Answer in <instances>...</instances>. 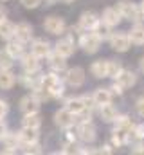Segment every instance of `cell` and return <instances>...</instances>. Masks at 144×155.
Returning a JSON list of instances; mask_svg holds the SVG:
<instances>
[{"mask_svg":"<svg viewBox=\"0 0 144 155\" xmlns=\"http://www.w3.org/2000/svg\"><path fill=\"white\" fill-rule=\"evenodd\" d=\"M40 87H43L51 96H52V99H60L61 96H63V81L60 79V76H56L54 72H51V74H43L41 76V81H40Z\"/></svg>","mask_w":144,"mask_h":155,"instance_id":"1","label":"cell"},{"mask_svg":"<svg viewBox=\"0 0 144 155\" xmlns=\"http://www.w3.org/2000/svg\"><path fill=\"white\" fill-rule=\"evenodd\" d=\"M101 41H103V40H101V36H99L97 33H94V31H85V33H81L79 45L83 47V51H85L87 54H94V52L99 51Z\"/></svg>","mask_w":144,"mask_h":155,"instance_id":"2","label":"cell"},{"mask_svg":"<svg viewBox=\"0 0 144 155\" xmlns=\"http://www.w3.org/2000/svg\"><path fill=\"white\" fill-rule=\"evenodd\" d=\"M117 7H119V11H121L123 18H126V20H130V22H139V20L142 18L141 7H137L133 2H128V0H121V2L117 4Z\"/></svg>","mask_w":144,"mask_h":155,"instance_id":"3","label":"cell"},{"mask_svg":"<svg viewBox=\"0 0 144 155\" xmlns=\"http://www.w3.org/2000/svg\"><path fill=\"white\" fill-rule=\"evenodd\" d=\"M43 29L49 33V35H54V36H60V35H63L65 33V29H67V24H65V20L61 18V16H47L45 20H43Z\"/></svg>","mask_w":144,"mask_h":155,"instance_id":"4","label":"cell"},{"mask_svg":"<svg viewBox=\"0 0 144 155\" xmlns=\"http://www.w3.org/2000/svg\"><path fill=\"white\" fill-rule=\"evenodd\" d=\"M113 123H115L113 134H115V135H119V137L126 143V141H128V135H130V132H132V128H133L132 119H130L128 116H119Z\"/></svg>","mask_w":144,"mask_h":155,"instance_id":"5","label":"cell"},{"mask_svg":"<svg viewBox=\"0 0 144 155\" xmlns=\"http://www.w3.org/2000/svg\"><path fill=\"white\" fill-rule=\"evenodd\" d=\"M110 45L115 52H126L132 47V40L128 36V33L126 35L124 33H115V35L110 36Z\"/></svg>","mask_w":144,"mask_h":155,"instance_id":"6","label":"cell"},{"mask_svg":"<svg viewBox=\"0 0 144 155\" xmlns=\"http://www.w3.org/2000/svg\"><path fill=\"white\" fill-rule=\"evenodd\" d=\"M77 137L83 143H94L96 137H97V130L90 121H81L79 126H77Z\"/></svg>","mask_w":144,"mask_h":155,"instance_id":"7","label":"cell"},{"mask_svg":"<svg viewBox=\"0 0 144 155\" xmlns=\"http://www.w3.org/2000/svg\"><path fill=\"white\" fill-rule=\"evenodd\" d=\"M101 22V18H97V15L94 11H85L81 16H79V22H77V27L85 33V31H94L96 25Z\"/></svg>","mask_w":144,"mask_h":155,"instance_id":"8","label":"cell"},{"mask_svg":"<svg viewBox=\"0 0 144 155\" xmlns=\"http://www.w3.org/2000/svg\"><path fill=\"white\" fill-rule=\"evenodd\" d=\"M74 121H76V114H72L67 107L54 112V123L60 128H70L72 124H74Z\"/></svg>","mask_w":144,"mask_h":155,"instance_id":"9","label":"cell"},{"mask_svg":"<svg viewBox=\"0 0 144 155\" xmlns=\"http://www.w3.org/2000/svg\"><path fill=\"white\" fill-rule=\"evenodd\" d=\"M65 81H67V85H70L74 88L81 87L85 83V71L81 67H72V69L67 71V74H65Z\"/></svg>","mask_w":144,"mask_h":155,"instance_id":"10","label":"cell"},{"mask_svg":"<svg viewBox=\"0 0 144 155\" xmlns=\"http://www.w3.org/2000/svg\"><path fill=\"white\" fill-rule=\"evenodd\" d=\"M40 101L36 99L33 94H29V96H24L22 99H20V110L24 112V114H33V112H40Z\"/></svg>","mask_w":144,"mask_h":155,"instance_id":"11","label":"cell"},{"mask_svg":"<svg viewBox=\"0 0 144 155\" xmlns=\"http://www.w3.org/2000/svg\"><path fill=\"white\" fill-rule=\"evenodd\" d=\"M101 20L108 24V25H112V27H115L121 20H123V15H121V11H119V7H106L105 11H103V16H101Z\"/></svg>","mask_w":144,"mask_h":155,"instance_id":"12","label":"cell"},{"mask_svg":"<svg viewBox=\"0 0 144 155\" xmlns=\"http://www.w3.org/2000/svg\"><path fill=\"white\" fill-rule=\"evenodd\" d=\"M15 38H18L20 41H24V43L31 41V38H33V25L27 24V22H20V24H16Z\"/></svg>","mask_w":144,"mask_h":155,"instance_id":"13","label":"cell"},{"mask_svg":"<svg viewBox=\"0 0 144 155\" xmlns=\"http://www.w3.org/2000/svg\"><path fill=\"white\" fill-rule=\"evenodd\" d=\"M31 52L36 54L40 60L41 58H49V54H51V43L47 40H34L33 45H31Z\"/></svg>","mask_w":144,"mask_h":155,"instance_id":"14","label":"cell"},{"mask_svg":"<svg viewBox=\"0 0 144 155\" xmlns=\"http://www.w3.org/2000/svg\"><path fill=\"white\" fill-rule=\"evenodd\" d=\"M56 52H60V54L65 56V58L72 56V54L76 52V43H74V40H72L70 36L60 40V41L56 43Z\"/></svg>","mask_w":144,"mask_h":155,"instance_id":"15","label":"cell"},{"mask_svg":"<svg viewBox=\"0 0 144 155\" xmlns=\"http://www.w3.org/2000/svg\"><path fill=\"white\" fill-rule=\"evenodd\" d=\"M22 69L25 72H38L40 71V58L33 52L24 54L22 56Z\"/></svg>","mask_w":144,"mask_h":155,"instance_id":"16","label":"cell"},{"mask_svg":"<svg viewBox=\"0 0 144 155\" xmlns=\"http://www.w3.org/2000/svg\"><path fill=\"white\" fill-rule=\"evenodd\" d=\"M115 83H119L123 88H132V87L137 83V76H135V72L123 69V71L119 72V76L115 78Z\"/></svg>","mask_w":144,"mask_h":155,"instance_id":"17","label":"cell"},{"mask_svg":"<svg viewBox=\"0 0 144 155\" xmlns=\"http://www.w3.org/2000/svg\"><path fill=\"white\" fill-rule=\"evenodd\" d=\"M16 83V76L11 72V69H2L0 67V88L2 90H11Z\"/></svg>","mask_w":144,"mask_h":155,"instance_id":"18","label":"cell"},{"mask_svg":"<svg viewBox=\"0 0 144 155\" xmlns=\"http://www.w3.org/2000/svg\"><path fill=\"white\" fill-rule=\"evenodd\" d=\"M90 72H92V76L97 78V79L108 78V60H96L90 65Z\"/></svg>","mask_w":144,"mask_h":155,"instance_id":"19","label":"cell"},{"mask_svg":"<svg viewBox=\"0 0 144 155\" xmlns=\"http://www.w3.org/2000/svg\"><path fill=\"white\" fill-rule=\"evenodd\" d=\"M65 60H67V58L61 56L60 52H51V54H49V67H51L54 72H61V71L67 69V61H65Z\"/></svg>","mask_w":144,"mask_h":155,"instance_id":"20","label":"cell"},{"mask_svg":"<svg viewBox=\"0 0 144 155\" xmlns=\"http://www.w3.org/2000/svg\"><path fill=\"white\" fill-rule=\"evenodd\" d=\"M99 116H101V119L105 123H113L119 117V112H117V108L112 103H106V105H101L99 107Z\"/></svg>","mask_w":144,"mask_h":155,"instance_id":"21","label":"cell"},{"mask_svg":"<svg viewBox=\"0 0 144 155\" xmlns=\"http://www.w3.org/2000/svg\"><path fill=\"white\" fill-rule=\"evenodd\" d=\"M5 51L16 60V58H22L24 56V41H20L18 38H11L7 40V45H5Z\"/></svg>","mask_w":144,"mask_h":155,"instance_id":"22","label":"cell"},{"mask_svg":"<svg viewBox=\"0 0 144 155\" xmlns=\"http://www.w3.org/2000/svg\"><path fill=\"white\" fill-rule=\"evenodd\" d=\"M112 96H113V92L110 88H96V92L92 94V97H94V101H96L97 107L112 103Z\"/></svg>","mask_w":144,"mask_h":155,"instance_id":"23","label":"cell"},{"mask_svg":"<svg viewBox=\"0 0 144 155\" xmlns=\"http://www.w3.org/2000/svg\"><path fill=\"white\" fill-rule=\"evenodd\" d=\"M65 107L70 110L72 114H76V116H81L87 110V105H85L83 97H69L67 103H65Z\"/></svg>","mask_w":144,"mask_h":155,"instance_id":"24","label":"cell"},{"mask_svg":"<svg viewBox=\"0 0 144 155\" xmlns=\"http://www.w3.org/2000/svg\"><path fill=\"white\" fill-rule=\"evenodd\" d=\"M40 81H41V76L36 78L34 72H25V74H22V76H18V83L20 85H24L25 88H36V87H40Z\"/></svg>","mask_w":144,"mask_h":155,"instance_id":"25","label":"cell"},{"mask_svg":"<svg viewBox=\"0 0 144 155\" xmlns=\"http://www.w3.org/2000/svg\"><path fill=\"white\" fill-rule=\"evenodd\" d=\"M18 135H20L22 144L38 143V128H27V126H24V128L18 132Z\"/></svg>","mask_w":144,"mask_h":155,"instance_id":"26","label":"cell"},{"mask_svg":"<svg viewBox=\"0 0 144 155\" xmlns=\"http://www.w3.org/2000/svg\"><path fill=\"white\" fill-rule=\"evenodd\" d=\"M128 36L132 40V43H135V45H144V25L135 24V25L128 31Z\"/></svg>","mask_w":144,"mask_h":155,"instance_id":"27","label":"cell"},{"mask_svg":"<svg viewBox=\"0 0 144 155\" xmlns=\"http://www.w3.org/2000/svg\"><path fill=\"white\" fill-rule=\"evenodd\" d=\"M15 31H16V25H15V24H11L7 18L0 22V38H2V40L15 38Z\"/></svg>","mask_w":144,"mask_h":155,"instance_id":"28","label":"cell"},{"mask_svg":"<svg viewBox=\"0 0 144 155\" xmlns=\"http://www.w3.org/2000/svg\"><path fill=\"white\" fill-rule=\"evenodd\" d=\"M22 126H27V128H40V126H41V116H40V112L24 114Z\"/></svg>","mask_w":144,"mask_h":155,"instance_id":"29","label":"cell"},{"mask_svg":"<svg viewBox=\"0 0 144 155\" xmlns=\"http://www.w3.org/2000/svg\"><path fill=\"white\" fill-rule=\"evenodd\" d=\"M94 33H97V35L101 36V40H110V36H112V25H108V24H105V22L101 20V22L96 25Z\"/></svg>","mask_w":144,"mask_h":155,"instance_id":"30","label":"cell"},{"mask_svg":"<svg viewBox=\"0 0 144 155\" xmlns=\"http://www.w3.org/2000/svg\"><path fill=\"white\" fill-rule=\"evenodd\" d=\"M141 139H144V123L133 124V128H132V132H130L126 143H130V141H141Z\"/></svg>","mask_w":144,"mask_h":155,"instance_id":"31","label":"cell"},{"mask_svg":"<svg viewBox=\"0 0 144 155\" xmlns=\"http://www.w3.org/2000/svg\"><path fill=\"white\" fill-rule=\"evenodd\" d=\"M13 63H15V58H13L5 49H4V51L0 49V67H2V69H11Z\"/></svg>","mask_w":144,"mask_h":155,"instance_id":"32","label":"cell"},{"mask_svg":"<svg viewBox=\"0 0 144 155\" xmlns=\"http://www.w3.org/2000/svg\"><path fill=\"white\" fill-rule=\"evenodd\" d=\"M33 96H34L36 99L40 101V103H43V101H49V99H52V96L43 88V87H36L33 88Z\"/></svg>","mask_w":144,"mask_h":155,"instance_id":"33","label":"cell"},{"mask_svg":"<svg viewBox=\"0 0 144 155\" xmlns=\"http://www.w3.org/2000/svg\"><path fill=\"white\" fill-rule=\"evenodd\" d=\"M123 71V67H121V63L119 61H110L108 60V78H115L119 76V72Z\"/></svg>","mask_w":144,"mask_h":155,"instance_id":"34","label":"cell"},{"mask_svg":"<svg viewBox=\"0 0 144 155\" xmlns=\"http://www.w3.org/2000/svg\"><path fill=\"white\" fill-rule=\"evenodd\" d=\"M24 146V153H41V146L38 144V143H29V144H22Z\"/></svg>","mask_w":144,"mask_h":155,"instance_id":"35","label":"cell"},{"mask_svg":"<svg viewBox=\"0 0 144 155\" xmlns=\"http://www.w3.org/2000/svg\"><path fill=\"white\" fill-rule=\"evenodd\" d=\"M20 4H22L25 9H36V7L41 4V0H20Z\"/></svg>","mask_w":144,"mask_h":155,"instance_id":"36","label":"cell"},{"mask_svg":"<svg viewBox=\"0 0 144 155\" xmlns=\"http://www.w3.org/2000/svg\"><path fill=\"white\" fill-rule=\"evenodd\" d=\"M77 146L74 144V141H70L69 144H65V148L61 150V153H79V150H76Z\"/></svg>","mask_w":144,"mask_h":155,"instance_id":"37","label":"cell"},{"mask_svg":"<svg viewBox=\"0 0 144 155\" xmlns=\"http://www.w3.org/2000/svg\"><path fill=\"white\" fill-rule=\"evenodd\" d=\"M135 110H137V114H139L141 117H144V96L137 99V103H135Z\"/></svg>","mask_w":144,"mask_h":155,"instance_id":"38","label":"cell"},{"mask_svg":"<svg viewBox=\"0 0 144 155\" xmlns=\"http://www.w3.org/2000/svg\"><path fill=\"white\" fill-rule=\"evenodd\" d=\"M7 112H9V105H7L4 99H0V119H4Z\"/></svg>","mask_w":144,"mask_h":155,"instance_id":"39","label":"cell"},{"mask_svg":"<svg viewBox=\"0 0 144 155\" xmlns=\"http://www.w3.org/2000/svg\"><path fill=\"white\" fill-rule=\"evenodd\" d=\"M7 134H9V132H7V126H5V123L0 119V141H4Z\"/></svg>","mask_w":144,"mask_h":155,"instance_id":"40","label":"cell"},{"mask_svg":"<svg viewBox=\"0 0 144 155\" xmlns=\"http://www.w3.org/2000/svg\"><path fill=\"white\" fill-rule=\"evenodd\" d=\"M110 90H112V92H113V94H117V96H121V94H123V92H124V88H123V87H121V85H119V83H113V85H112V87H110Z\"/></svg>","mask_w":144,"mask_h":155,"instance_id":"41","label":"cell"},{"mask_svg":"<svg viewBox=\"0 0 144 155\" xmlns=\"http://www.w3.org/2000/svg\"><path fill=\"white\" fill-rule=\"evenodd\" d=\"M132 152H133V153H144V144H137Z\"/></svg>","mask_w":144,"mask_h":155,"instance_id":"42","label":"cell"},{"mask_svg":"<svg viewBox=\"0 0 144 155\" xmlns=\"http://www.w3.org/2000/svg\"><path fill=\"white\" fill-rule=\"evenodd\" d=\"M5 16H7V11H5V7H2V5H0V22H2V20H5Z\"/></svg>","mask_w":144,"mask_h":155,"instance_id":"43","label":"cell"},{"mask_svg":"<svg viewBox=\"0 0 144 155\" xmlns=\"http://www.w3.org/2000/svg\"><path fill=\"white\" fill-rule=\"evenodd\" d=\"M141 13H142V18H144V0L141 2Z\"/></svg>","mask_w":144,"mask_h":155,"instance_id":"44","label":"cell"},{"mask_svg":"<svg viewBox=\"0 0 144 155\" xmlns=\"http://www.w3.org/2000/svg\"><path fill=\"white\" fill-rule=\"evenodd\" d=\"M141 69H142V72H144V58L141 60Z\"/></svg>","mask_w":144,"mask_h":155,"instance_id":"45","label":"cell"},{"mask_svg":"<svg viewBox=\"0 0 144 155\" xmlns=\"http://www.w3.org/2000/svg\"><path fill=\"white\" fill-rule=\"evenodd\" d=\"M0 2H9V0H0Z\"/></svg>","mask_w":144,"mask_h":155,"instance_id":"46","label":"cell"},{"mask_svg":"<svg viewBox=\"0 0 144 155\" xmlns=\"http://www.w3.org/2000/svg\"><path fill=\"white\" fill-rule=\"evenodd\" d=\"M65 2H72V0H65Z\"/></svg>","mask_w":144,"mask_h":155,"instance_id":"47","label":"cell"}]
</instances>
